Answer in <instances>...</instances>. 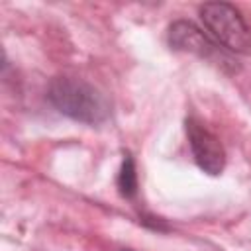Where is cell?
Returning a JSON list of instances; mask_svg holds the SVG:
<instances>
[{
    "label": "cell",
    "mask_w": 251,
    "mask_h": 251,
    "mask_svg": "<svg viewBox=\"0 0 251 251\" xmlns=\"http://www.w3.org/2000/svg\"><path fill=\"white\" fill-rule=\"evenodd\" d=\"M122 251H131V249H122Z\"/></svg>",
    "instance_id": "8992f818"
},
{
    "label": "cell",
    "mask_w": 251,
    "mask_h": 251,
    "mask_svg": "<svg viewBox=\"0 0 251 251\" xmlns=\"http://www.w3.org/2000/svg\"><path fill=\"white\" fill-rule=\"evenodd\" d=\"M186 135L196 165L208 175H220L226 167V149L220 139L198 120H186Z\"/></svg>",
    "instance_id": "3957f363"
},
{
    "label": "cell",
    "mask_w": 251,
    "mask_h": 251,
    "mask_svg": "<svg viewBox=\"0 0 251 251\" xmlns=\"http://www.w3.org/2000/svg\"><path fill=\"white\" fill-rule=\"evenodd\" d=\"M118 188H120V194L126 198H133L137 192V173H135V163L129 153L124 155V161L118 173Z\"/></svg>",
    "instance_id": "5b68a950"
},
{
    "label": "cell",
    "mask_w": 251,
    "mask_h": 251,
    "mask_svg": "<svg viewBox=\"0 0 251 251\" xmlns=\"http://www.w3.org/2000/svg\"><path fill=\"white\" fill-rule=\"evenodd\" d=\"M169 45L176 51L192 53L202 59H214L218 57V43L204 33L196 24L188 20H176L169 27Z\"/></svg>",
    "instance_id": "277c9868"
},
{
    "label": "cell",
    "mask_w": 251,
    "mask_h": 251,
    "mask_svg": "<svg viewBox=\"0 0 251 251\" xmlns=\"http://www.w3.org/2000/svg\"><path fill=\"white\" fill-rule=\"evenodd\" d=\"M200 20L220 47L231 53H251V27L235 6L227 2H206L200 6Z\"/></svg>",
    "instance_id": "7a4b0ae2"
},
{
    "label": "cell",
    "mask_w": 251,
    "mask_h": 251,
    "mask_svg": "<svg viewBox=\"0 0 251 251\" xmlns=\"http://www.w3.org/2000/svg\"><path fill=\"white\" fill-rule=\"evenodd\" d=\"M49 102L67 118L88 126L110 116V100L94 84L75 76H55L47 90Z\"/></svg>",
    "instance_id": "6da1fadb"
}]
</instances>
